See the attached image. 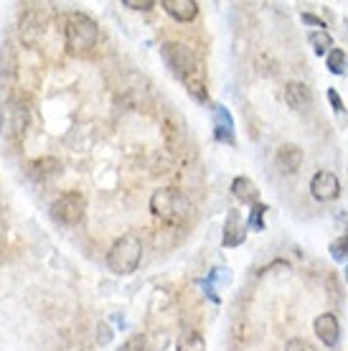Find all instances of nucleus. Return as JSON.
Returning a JSON list of instances; mask_svg holds the SVG:
<instances>
[{"instance_id": "21", "label": "nucleus", "mask_w": 348, "mask_h": 351, "mask_svg": "<svg viewBox=\"0 0 348 351\" xmlns=\"http://www.w3.org/2000/svg\"><path fill=\"white\" fill-rule=\"evenodd\" d=\"M264 211H267V206H264V204H254L252 214H249V221H247V227L254 229V232H262V229H264V221H262Z\"/></svg>"}, {"instance_id": "16", "label": "nucleus", "mask_w": 348, "mask_h": 351, "mask_svg": "<svg viewBox=\"0 0 348 351\" xmlns=\"http://www.w3.org/2000/svg\"><path fill=\"white\" fill-rule=\"evenodd\" d=\"M308 41H310V46H313V51L318 56H328V51L333 49V38L325 28L323 31H313V34L308 36Z\"/></svg>"}, {"instance_id": "6", "label": "nucleus", "mask_w": 348, "mask_h": 351, "mask_svg": "<svg viewBox=\"0 0 348 351\" xmlns=\"http://www.w3.org/2000/svg\"><path fill=\"white\" fill-rule=\"evenodd\" d=\"M84 209H87V199L79 191H66L51 204V217L59 224L74 227V224H79V221L84 219Z\"/></svg>"}, {"instance_id": "14", "label": "nucleus", "mask_w": 348, "mask_h": 351, "mask_svg": "<svg viewBox=\"0 0 348 351\" xmlns=\"http://www.w3.org/2000/svg\"><path fill=\"white\" fill-rule=\"evenodd\" d=\"M232 193H234L236 202L247 204V206L260 204V191H257L252 178H247V176H236L234 181H232Z\"/></svg>"}, {"instance_id": "18", "label": "nucleus", "mask_w": 348, "mask_h": 351, "mask_svg": "<svg viewBox=\"0 0 348 351\" xmlns=\"http://www.w3.org/2000/svg\"><path fill=\"white\" fill-rule=\"evenodd\" d=\"M325 64H328V69L333 74H346V66H348V56L343 49H331L328 56H325Z\"/></svg>"}, {"instance_id": "8", "label": "nucleus", "mask_w": 348, "mask_h": 351, "mask_svg": "<svg viewBox=\"0 0 348 351\" xmlns=\"http://www.w3.org/2000/svg\"><path fill=\"white\" fill-rule=\"evenodd\" d=\"M285 102L295 112H310L313 110V92L305 82H288L285 84Z\"/></svg>"}, {"instance_id": "4", "label": "nucleus", "mask_w": 348, "mask_h": 351, "mask_svg": "<svg viewBox=\"0 0 348 351\" xmlns=\"http://www.w3.org/2000/svg\"><path fill=\"white\" fill-rule=\"evenodd\" d=\"M150 211L163 221H183L188 217V211H191V204L186 199V193L168 186V189L153 191V196H150Z\"/></svg>"}, {"instance_id": "17", "label": "nucleus", "mask_w": 348, "mask_h": 351, "mask_svg": "<svg viewBox=\"0 0 348 351\" xmlns=\"http://www.w3.org/2000/svg\"><path fill=\"white\" fill-rule=\"evenodd\" d=\"M178 351H206V341L199 331H186L178 339Z\"/></svg>"}, {"instance_id": "22", "label": "nucleus", "mask_w": 348, "mask_h": 351, "mask_svg": "<svg viewBox=\"0 0 348 351\" xmlns=\"http://www.w3.org/2000/svg\"><path fill=\"white\" fill-rule=\"evenodd\" d=\"M120 351H145V339L140 334H135V336H130L127 341L122 343V349Z\"/></svg>"}, {"instance_id": "3", "label": "nucleus", "mask_w": 348, "mask_h": 351, "mask_svg": "<svg viewBox=\"0 0 348 351\" xmlns=\"http://www.w3.org/2000/svg\"><path fill=\"white\" fill-rule=\"evenodd\" d=\"M142 260V239L138 234H122L107 252V267L114 275H132Z\"/></svg>"}, {"instance_id": "28", "label": "nucleus", "mask_w": 348, "mask_h": 351, "mask_svg": "<svg viewBox=\"0 0 348 351\" xmlns=\"http://www.w3.org/2000/svg\"><path fill=\"white\" fill-rule=\"evenodd\" d=\"M346 280H348V267H346Z\"/></svg>"}, {"instance_id": "25", "label": "nucleus", "mask_w": 348, "mask_h": 351, "mask_svg": "<svg viewBox=\"0 0 348 351\" xmlns=\"http://www.w3.org/2000/svg\"><path fill=\"white\" fill-rule=\"evenodd\" d=\"M110 339H112V331H110V326H99L97 343H99V346H105V343H110Z\"/></svg>"}, {"instance_id": "9", "label": "nucleus", "mask_w": 348, "mask_h": 351, "mask_svg": "<svg viewBox=\"0 0 348 351\" xmlns=\"http://www.w3.org/2000/svg\"><path fill=\"white\" fill-rule=\"evenodd\" d=\"M214 135L219 143L234 145V120L224 105H214Z\"/></svg>"}, {"instance_id": "2", "label": "nucleus", "mask_w": 348, "mask_h": 351, "mask_svg": "<svg viewBox=\"0 0 348 351\" xmlns=\"http://www.w3.org/2000/svg\"><path fill=\"white\" fill-rule=\"evenodd\" d=\"M64 41L71 53H82L95 49L99 41V26L97 21L82 10H71L64 16Z\"/></svg>"}, {"instance_id": "5", "label": "nucleus", "mask_w": 348, "mask_h": 351, "mask_svg": "<svg viewBox=\"0 0 348 351\" xmlns=\"http://www.w3.org/2000/svg\"><path fill=\"white\" fill-rule=\"evenodd\" d=\"M28 128V107L16 99L8 97L5 102H0V135L5 138H21Z\"/></svg>"}, {"instance_id": "26", "label": "nucleus", "mask_w": 348, "mask_h": 351, "mask_svg": "<svg viewBox=\"0 0 348 351\" xmlns=\"http://www.w3.org/2000/svg\"><path fill=\"white\" fill-rule=\"evenodd\" d=\"M328 99H331V105H333V110L336 112H343V102H340V97H338V92L336 89H328Z\"/></svg>"}, {"instance_id": "20", "label": "nucleus", "mask_w": 348, "mask_h": 351, "mask_svg": "<svg viewBox=\"0 0 348 351\" xmlns=\"http://www.w3.org/2000/svg\"><path fill=\"white\" fill-rule=\"evenodd\" d=\"M331 255L333 260H338V263H343L348 257V234H340L338 239H333L331 242Z\"/></svg>"}, {"instance_id": "15", "label": "nucleus", "mask_w": 348, "mask_h": 351, "mask_svg": "<svg viewBox=\"0 0 348 351\" xmlns=\"http://www.w3.org/2000/svg\"><path fill=\"white\" fill-rule=\"evenodd\" d=\"M61 160L53 158V156H44V158H36L34 163H31V173H34V178H41V181H46V178H53V176L61 173Z\"/></svg>"}, {"instance_id": "19", "label": "nucleus", "mask_w": 348, "mask_h": 351, "mask_svg": "<svg viewBox=\"0 0 348 351\" xmlns=\"http://www.w3.org/2000/svg\"><path fill=\"white\" fill-rule=\"evenodd\" d=\"M16 53H13V49H10V44L3 46V51H0V77L3 74H8V77H16Z\"/></svg>"}, {"instance_id": "1", "label": "nucleus", "mask_w": 348, "mask_h": 351, "mask_svg": "<svg viewBox=\"0 0 348 351\" xmlns=\"http://www.w3.org/2000/svg\"><path fill=\"white\" fill-rule=\"evenodd\" d=\"M160 53H163V62L171 66V71L191 92L193 99L203 102L206 99V82H203V69H201L199 56L181 41H166L160 46Z\"/></svg>"}, {"instance_id": "27", "label": "nucleus", "mask_w": 348, "mask_h": 351, "mask_svg": "<svg viewBox=\"0 0 348 351\" xmlns=\"http://www.w3.org/2000/svg\"><path fill=\"white\" fill-rule=\"evenodd\" d=\"M303 23H310V26H318L323 31V21H318L315 16H310V13H303Z\"/></svg>"}, {"instance_id": "11", "label": "nucleus", "mask_w": 348, "mask_h": 351, "mask_svg": "<svg viewBox=\"0 0 348 351\" xmlns=\"http://www.w3.org/2000/svg\"><path fill=\"white\" fill-rule=\"evenodd\" d=\"M247 224H244V219L239 217V211H229L227 221H224V237H221V245L224 247H239L244 242V237H247Z\"/></svg>"}, {"instance_id": "7", "label": "nucleus", "mask_w": 348, "mask_h": 351, "mask_svg": "<svg viewBox=\"0 0 348 351\" xmlns=\"http://www.w3.org/2000/svg\"><path fill=\"white\" fill-rule=\"evenodd\" d=\"M310 193H313V199L318 202H333V199H338L340 196V184L336 173L331 171H318L313 176V181H310Z\"/></svg>"}, {"instance_id": "12", "label": "nucleus", "mask_w": 348, "mask_h": 351, "mask_svg": "<svg viewBox=\"0 0 348 351\" xmlns=\"http://www.w3.org/2000/svg\"><path fill=\"white\" fill-rule=\"evenodd\" d=\"M163 10L178 23H191L199 16V3L196 0H163Z\"/></svg>"}, {"instance_id": "23", "label": "nucleus", "mask_w": 348, "mask_h": 351, "mask_svg": "<svg viewBox=\"0 0 348 351\" xmlns=\"http://www.w3.org/2000/svg\"><path fill=\"white\" fill-rule=\"evenodd\" d=\"M285 351H315V349L308 341H303V339H290L285 343Z\"/></svg>"}, {"instance_id": "24", "label": "nucleus", "mask_w": 348, "mask_h": 351, "mask_svg": "<svg viewBox=\"0 0 348 351\" xmlns=\"http://www.w3.org/2000/svg\"><path fill=\"white\" fill-rule=\"evenodd\" d=\"M122 5H125V8H132V10H150L156 3H153V0H125Z\"/></svg>"}, {"instance_id": "10", "label": "nucleus", "mask_w": 348, "mask_h": 351, "mask_svg": "<svg viewBox=\"0 0 348 351\" xmlns=\"http://www.w3.org/2000/svg\"><path fill=\"white\" fill-rule=\"evenodd\" d=\"M315 334L321 339L325 346H336L340 339V326H338V318L333 316V313H321V316L315 318Z\"/></svg>"}, {"instance_id": "13", "label": "nucleus", "mask_w": 348, "mask_h": 351, "mask_svg": "<svg viewBox=\"0 0 348 351\" xmlns=\"http://www.w3.org/2000/svg\"><path fill=\"white\" fill-rule=\"evenodd\" d=\"M277 166L282 168V173H295L303 166V150L293 145V143H285L277 148Z\"/></svg>"}]
</instances>
